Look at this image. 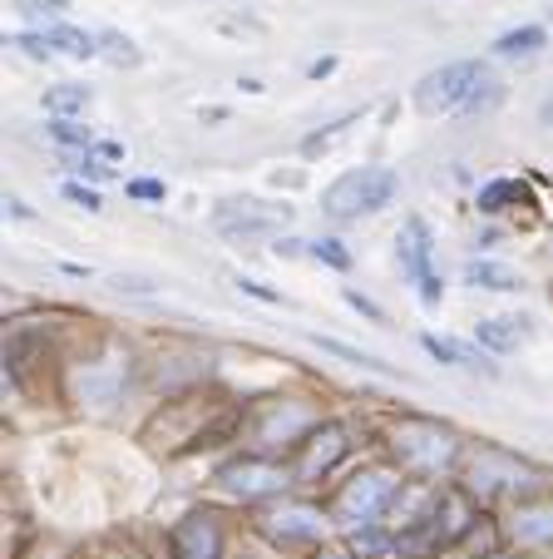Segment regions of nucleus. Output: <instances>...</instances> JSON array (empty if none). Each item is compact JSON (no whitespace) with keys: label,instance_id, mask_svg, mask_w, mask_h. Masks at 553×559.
Instances as JSON below:
<instances>
[{"label":"nucleus","instance_id":"1","mask_svg":"<svg viewBox=\"0 0 553 559\" xmlns=\"http://www.w3.org/2000/svg\"><path fill=\"white\" fill-rule=\"evenodd\" d=\"M400 189V174L396 169H381V164H361V169H346L332 189L322 193V209L332 213L336 223H351V218H371L381 213Z\"/></svg>","mask_w":553,"mask_h":559},{"label":"nucleus","instance_id":"2","mask_svg":"<svg viewBox=\"0 0 553 559\" xmlns=\"http://www.w3.org/2000/svg\"><path fill=\"white\" fill-rule=\"evenodd\" d=\"M484 85V64L480 60H455V64H440L430 70L425 80L416 85V109L430 119L440 115H455L459 105H470V95Z\"/></svg>","mask_w":553,"mask_h":559},{"label":"nucleus","instance_id":"3","mask_svg":"<svg viewBox=\"0 0 553 559\" xmlns=\"http://www.w3.org/2000/svg\"><path fill=\"white\" fill-rule=\"evenodd\" d=\"M292 223L287 203H262V199H228L213 209V228L223 238H267V233H282Z\"/></svg>","mask_w":553,"mask_h":559},{"label":"nucleus","instance_id":"4","mask_svg":"<svg viewBox=\"0 0 553 559\" xmlns=\"http://www.w3.org/2000/svg\"><path fill=\"white\" fill-rule=\"evenodd\" d=\"M400 263H406L410 277H416L420 302L435 307L440 302V277H435V267H430V228H425V218L406 223V233H400Z\"/></svg>","mask_w":553,"mask_h":559},{"label":"nucleus","instance_id":"5","mask_svg":"<svg viewBox=\"0 0 553 559\" xmlns=\"http://www.w3.org/2000/svg\"><path fill=\"white\" fill-rule=\"evenodd\" d=\"M425 352L435 361H445V367H465V371H480V377H500V367L494 361H484V357H474L465 342H449V337H435V332H425Z\"/></svg>","mask_w":553,"mask_h":559},{"label":"nucleus","instance_id":"6","mask_svg":"<svg viewBox=\"0 0 553 559\" xmlns=\"http://www.w3.org/2000/svg\"><path fill=\"white\" fill-rule=\"evenodd\" d=\"M543 45H549L543 25H519V31H504L500 40H494V55H500V60H533Z\"/></svg>","mask_w":553,"mask_h":559},{"label":"nucleus","instance_id":"7","mask_svg":"<svg viewBox=\"0 0 553 559\" xmlns=\"http://www.w3.org/2000/svg\"><path fill=\"white\" fill-rule=\"evenodd\" d=\"M465 283H470V287H490V293H519L524 277L514 273V267L490 263V258H484V263H470V267H465Z\"/></svg>","mask_w":553,"mask_h":559},{"label":"nucleus","instance_id":"8","mask_svg":"<svg viewBox=\"0 0 553 559\" xmlns=\"http://www.w3.org/2000/svg\"><path fill=\"white\" fill-rule=\"evenodd\" d=\"M519 322L524 317H484L480 328H474V337L494 352H509V347H519V337H529V328H519Z\"/></svg>","mask_w":553,"mask_h":559},{"label":"nucleus","instance_id":"9","mask_svg":"<svg viewBox=\"0 0 553 559\" xmlns=\"http://www.w3.org/2000/svg\"><path fill=\"white\" fill-rule=\"evenodd\" d=\"M45 40H50L55 50L74 55V60H95V55H99V40H95V35L70 31V25H45Z\"/></svg>","mask_w":553,"mask_h":559},{"label":"nucleus","instance_id":"10","mask_svg":"<svg viewBox=\"0 0 553 559\" xmlns=\"http://www.w3.org/2000/svg\"><path fill=\"white\" fill-rule=\"evenodd\" d=\"M89 99H95V95H89L84 85H55V90H45V109H50V115H60V119L64 115H80Z\"/></svg>","mask_w":553,"mask_h":559},{"label":"nucleus","instance_id":"11","mask_svg":"<svg viewBox=\"0 0 553 559\" xmlns=\"http://www.w3.org/2000/svg\"><path fill=\"white\" fill-rule=\"evenodd\" d=\"M514 199H524V189L514 179H500V183H490V189L480 193V209L484 213H500V209H509Z\"/></svg>","mask_w":553,"mask_h":559},{"label":"nucleus","instance_id":"12","mask_svg":"<svg viewBox=\"0 0 553 559\" xmlns=\"http://www.w3.org/2000/svg\"><path fill=\"white\" fill-rule=\"evenodd\" d=\"M322 352H332V357H341V361H351V367H371V371H386L371 352H356V347H346V342H336V337H312Z\"/></svg>","mask_w":553,"mask_h":559},{"label":"nucleus","instance_id":"13","mask_svg":"<svg viewBox=\"0 0 553 559\" xmlns=\"http://www.w3.org/2000/svg\"><path fill=\"white\" fill-rule=\"evenodd\" d=\"M50 139H55V144H64V148H89V144H95V134H89L84 124H74V119H55Z\"/></svg>","mask_w":553,"mask_h":559},{"label":"nucleus","instance_id":"14","mask_svg":"<svg viewBox=\"0 0 553 559\" xmlns=\"http://www.w3.org/2000/svg\"><path fill=\"white\" fill-rule=\"evenodd\" d=\"M351 124H356V119H336V124L326 129V134H306V139H302V154L312 158V154H322V148H332L336 139H341V134H346V129H351Z\"/></svg>","mask_w":553,"mask_h":559},{"label":"nucleus","instance_id":"15","mask_svg":"<svg viewBox=\"0 0 553 559\" xmlns=\"http://www.w3.org/2000/svg\"><path fill=\"white\" fill-rule=\"evenodd\" d=\"M306 253H312L316 263H326V267H341V273H346V267H351V253H346V248H336L332 238H322V243H312V248H306Z\"/></svg>","mask_w":553,"mask_h":559},{"label":"nucleus","instance_id":"16","mask_svg":"<svg viewBox=\"0 0 553 559\" xmlns=\"http://www.w3.org/2000/svg\"><path fill=\"white\" fill-rule=\"evenodd\" d=\"M105 45H109V60H119V64H139V50H134V40H129V35L109 31V35H105Z\"/></svg>","mask_w":553,"mask_h":559},{"label":"nucleus","instance_id":"17","mask_svg":"<svg viewBox=\"0 0 553 559\" xmlns=\"http://www.w3.org/2000/svg\"><path fill=\"white\" fill-rule=\"evenodd\" d=\"M109 287H115V293H134V297H154V293H158L148 277H124V273L109 277Z\"/></svg>","mask_w":553,"mask_h":559},{"label":"nucleus","instance_id":"18","mask_svg":"<svg viewBox=\"0 0 553 559\" xmlns=\"http://www.w3.org/2000/svg\"><path fill=\"white\" fill-rule=\"evenodd\" d=\"M64 199L80 203L84 213H99V209H105V203H99V193H95V189H84V183H64Z\"/></svg>","mask_w":553,"mask_h":559},{"label":"nucleus","instance_id":"19","mask_svg":"<svg viewBox=\"0 0 553 559\" xmlns=\"http://www.w3.org/2000/svg\"><path fill=\"white\" fill-rule=\"evenodd\" d=\"M74 164V174H89V179L95 183H105V179H115V169H105V164H99V158H89V154H80V158H70Z\"/></svg>","mask_w":553,"mask_h":559},{"label":"nucleus","instance_id":"20","mask_svg":"<svg viewBox=\"0 0 553 559\" xmlns=\"http://www.w3.org/2000/svg\"><path fill=\"white\" fill-rule=\"evenodd\" d=\"M346 302H351L361 317H371V322H381V328H386V312H381V307L371 302V297H361V293H356V287H346Z\"/></svg>","mask_w":553,"mask_h":559},{"label":"nucleus","instance_id":"21","mask_svg":"<svg viewBox=\"0 0 553 559\" xmlns=\"http://www.w3.org/2000/svg\"><path fill=\"white\" fill-rule=\"evenodd\" d=\"M238 287H242V293H248V297H257V302H272V307L282 302V293H272V287L252 283V277H238Z\"/></svg>","mask_w":553,"mask_h":559},{"label":"nucleus","instance_id":"22","mask_svg":"<svg viewBox=\"0 0 553 559\" xmlns=\"http://www.w3.org/2000/svg\"><path fill=\"white\" fill-rule=\"evenodd\" d=\"M129 199H164V183L158 179H134L129 183Z\"/></svg>","mask_w":553,"mask_h":559},{"label":"nucleus","instance_id":"23","mask_svg":"<svg viewBox=\"0 0 553 559\" xmlns=\"http://www.w3.org/2000/svg\"><path fill=\"white\" fill-rule=\"evenodd\" d=\"M5 209H11V218H21V223H25V218H35V213H31V209H25V203H21V199H15V193H11V199H5Z\"/></svg>","mask_w":553,"mask_h":559},{"label":"nucleus","instance_id":"24","mask_svg":"<svg viewBox=\"0 0 553 559\" xmlns=\"http://www.w3.org/2000/svg\"><path fill=\"white\" fill-rule=\"evenodd\" d=\"M332 70H336V60H316L306 74H312V80H322V74H332Z\"/></svg>","mask_w":553,"mask_h":559},{"label":"nucleus","instance_id":"25","mask_svg":"<svg viewBox=\"0 0 553 559\" xmlns=\"http://www.w3.org/2000/svg\"><path fill=\"white\" fill-rule=\"evenodd\" d=\"M302 248H297V238H287V243H277V258H297Z\"/></svg>","mask_w":553,"mask_h":559},{"label":"nucleus","instance_id":"26","mask_svg":"<svg viewBox=\"0 0 553 559\" xmlns=\"http://www.w3.org/2000/svg\"><path fill=\"white\" fill-rule=\"evenodd\" d=\"M539 119H543V124H549V129H553V95H549V99H543V109H539Z\"/></svg>","mask_w":553,"mask_h":559},{"label":"nucleus","instance_id":"27","mask_svg":"<svg viewBox=\"0 0 553 559\" xmlns=\"http://www.w3.org/2000/svg\"><path fill=\"white\" fill-rule=\"evenodd\" d=\"M45 11H55V15H64V11H70V0H45Z\"/></svg>","mask_w":553,"mask_h":559},{"label":"nucleus","instance_id":"28","mask_svg":"<svg viewBox=\"0 0 553 559\" xmlns=\"http://www.w3.org/2000/svg\"><path fill=\"white\" fill-rule=\"evenodd\" d=\"M316 559H346V555H336V549H326V555H316Z\"/></svg>","mask_w":553,"mask_h":559}]
</instances>
